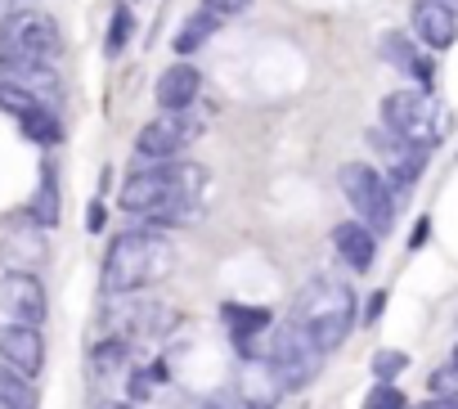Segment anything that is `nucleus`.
Segmentation results:
<instances>
[{
    "label": "nucleus",
    "instance_id": "34",
    "mask_svg": "<svg viewBox=\"0 0 458 409\" xmlns=\"http://www.w3.org/2000/svg\"><path fill=\"white\" fill-rule=\"evenodd\" d=\"M19 10H28V0H0V23H5L10 14H19Z\"/></svg>",
    "mask_w": 458,
    "mask_h": 409
},
{
    "label": "nucleus",
    "instance_id": "18",
    "mask_svg": "<svg viewBox=\"0 0 458 409\" xmlns=\"http://www.w3.org/2000/svg\"><path fill=\"white\" fill-rule=\"evenodd\" d=\"M28 217H32L41 230H55V226H59V175H55L50 162L41 166V184H37V193H32Z\"/></svg>",
    "mask_w": 458,
    "mask_h": 409
},
{
    "label": "nucleus",
    "instance_id": "16",
    "mask_svg": "<svg viewBox=\"0 0 458 409\" xmlns=\"http://www.w3.org/2000/svg\"><path fill=\"white\" fill-rule=\"evenodd\" d=\"M198 90H202V72L193 64H171L157 86H153V99L162 113H180V108H193L198 104Z\"/></svg>",
    "mask_w": 458,
    "mask_h": 409
},
{
    "label": "nucleus",
    "instance_id": "27",
    "mask_svg": "<svg viewBox=\"0 0 458 409\" xmlns=\"http://www.w3.org/2000/svg\"><path fill=\"white\" fill-rule=\"evenodd\" d=\"M364 409H409V396L395 382H373L364 396Z\"/></svg>",
    "mask_w": 458,
    "mask_h": 409
},
{
    "label": "nucleus",
    "instance_id": "20",
    "mask_svg": "<svg viewBox=\"0 0 458 409\" xmlns=\"http://www.w3.org/2000/svg\"><path fill=\"white\" fill-rule=\"evenodd\" d=\"M19 131H23L37 149H59V144H64V122H59L55 108H37V113L19 117Z\"/></svg>",
    "mask_w": 458,
    "mask_h": 409
},
{
    "label": "nucleus",
    "instance_id": "4",
    "mask_svg": "<svg viewBox=\"0 0 458 409\" xmlns=\"http://www.w3.org/2000/svg\"><path fill=\"white\" fill-rule=\"evenodd\" d=\"M337 184H342V198L351 202L355 221H364L377 239L395 230V208H400V202H395V193H391V184H386V175L377 166H369V162H342Z\"/></svg>",
    "mask_w": 458,
    "mask_h": 409
},
{
    "label": "nucleus",
    "instance_id": "19",
    "mask_svg": "<svg viewBox=\"0 0 458 409\" xmlns=\"http://www.w3.org/2000/svg\"><path fill=\"white\" fill-rule=\"evenodd\" d=\"M216 28H220V19L216 14H207V10H198V14H189L184 23H180V32H175V59H184V55H193V50H202L211 37H216Z\"/></svg>",
    "mask_w": 458,
    "mask_h": 409
},
{
    "label": "nucleus",
    "instance_id": "28",
    "mask_svg": "<svg viewBox=\"0 0 458 409\" xmlns=\"http://www.w3.org/2000/svg\"><path fill=\"white\" fill-rule=\"evenodd\" d=\"M427 391H431V396H458V360L440 364V369L427 378Z\"/></svg>",
    "mask_w": 458,
    "mask_h": 409
},
{
    "label": "nucleus",
    "instance_id": "32",
    "mask_svg": "<svg viewBox=\"0 0 458 409\" xmlns=\"http://www.w3.org/2000/svg\"><path fill=\"white\" fill-rule=\"evenodd\" d=\"M14 64H19V55L0 46V81H10V77H14Z\"/></svg>",
    "mask_w": 458,
    "mask_h": 409
},
{
    "label": "nucleus",
    "instance_id": "6",
    "mask_svg": "<svg viewBox=\"0 0 458 409\" xmlns=\"http://www.w3.org/2000/svg\"><path fill=\"white\" fill-rule=\"evenodd\" d=\"M207 117L193 108L180 113H157L153 122H144V131L135 135V166H153V162H175L198 135H202Z\"/></svg>",
    "mask_w": 458,
    "mask_h": 409
},
{
    "label": "nucleus",
    "instance_id": "24",
    "mask_svg": "<svg viewBox=\"0 0 458 409\" xmlns=\"http://www.w3.org/2000/svg\"><path fill=\"white\" fill-rule=\"evenodd\" d=\"M162 378H166V364H162V360H153L148 369L140 364V369L131 373V382H126V400H131V405H144V400L153 396V387H157Z\"/></svg>",
    "mask_w": 458,
    "mask_h": 409
},
{
    "label": "nucleus",
    "instance_id": "36",
    "mask_svg": "<svg viewBox=\"0 0 458 409\" xmlns=\"http://www.w3.org/2000/svg\"><path fill=\"white\" fill-rule=\"evenodd\" d=\"M104 409H135L131 400H113V405H104Z\"/></svg>",
    "mask_w": 458,
    "mask_h": 409
},
{
    "label": "nucleus",
    "instance_id": "12",
    "mask_svg": "<svg viewBox=\"0 0 458 409\" xmlns=\"http://www.w3.org/2000/svg\"><path fill=\"white\" fill-rule=\"evenodd\" d=\"M220 320H225L229 342H234V351H239L243 360H257L261 337L275 328V311H270V306H239V302H225V306H220Z\"/></svg>",
    "mask_w": 458,
    "mask_h": 409
},
{
    "label": "nucleus",
    "instance_id": "23",
    "mask_svg": "<svg viewBox=\"0 0 458 409\" xmlns=\"http://www.w3.org/2000/svg\"><path fill=\"white\" fill-rule=\"evenodd\" d=\"M37 108H50V104H41L32 90H23L19 81H0V113H10L14 122L19 117H28V113H37Z\"/></svg>",
    "mask_w": 458,
    "mask_h": 409
},
{
    "label": "nucleus",
    "instance_id": "39",
    "mask_svg": "<svg viewBox=\"0 0 458 409\" xmlns=\"http://www.w3.org/2000/svg\"><path fill=\"white\" fill-rule=\"evenodd\" d=\"M445 5H454V0H445Z\"/></svg>",
    "mask_w": 458,
    "mask_h": 409
},
{
    "label": "nucleus",
    "instance_id": "31",
    "mask_svg": "<svg viewBox=\"0 0 458 409\" xmlns=\"http://www.w3.org/2000/svg\"><path fill=\"white\" fill-rule=\"evenodd\" d=\"M382 311H386V293L377 288V293L369 297V306H364V324H377V320H382Z\"/></svg>",
    "mask_w": 458,
    "mask_h": 409
},
{
    "label": "nucleus",
    "instance_id": "30",
    "mask_svg": "<svg viewBox=\"0 0 458 409\" xmlns=\"http://www.w3.org/2000/svg\"><path fill=\"white\" fill-rule=\"evenodd\" d=\"M104 226H108V208H104V198H95L90 208H86V230L90 234H104Z\"/></svg>",
    "mask_w": 458,
    "mask_h": 409
},
{
    "label": "nucleus",
    "instance_id": "22",
    "mask_svg": "<svg viewBox=\"0 0 458 409\" xmlns=\"http://www.w3.org/2000/svg\"><path fill=\"white\" fill-rule=\"evenodd\" d=\"M126 355H131V342H126L122 333H108V337H99V342H95V351H90V369H95V378H108V373H117V369L126 364Z\"/></svg>",
    "mask_w": 458,
    "mask_h": 409
},
{
    "label": "nucleus",
    "instance_id": "3",
    "mask_svg": "<svg viewBox=\"0 0 458 409\" xmlns=\"http://www.w3.org/2000/svg\"><path fill=\"white\" fill-rule=\"evenodd\" d=\"M293 320L315 337V346L328 355L337 351L351 328H355V293L342 284V279H310L293 306Z\"/></svg>",
    "mask_w": 458,
    "mask_h": 409
},
{
    "label": "nucleus",
    "instance_id": "35",
    "mask_svg": "<svg viewBox=\"0 0 458 409\" xmlns=\"http://www.w3.org/2000/svg\"><path fill=\"white\" fill-rule=\"evenodd\" d=\"M422 409H458V396H431Z\"/></svg>",
    "mask_w": 458,
    "mask_h": 409
},
{
    "label": "nucleus",
    "instance_id": "11",
    "mask_svg": "<svg viewBox=\"0 0 458 409\" xmlns=\"http://www.w3.org/2000/svg\"><path fill=\"white\" fill-rule=\"evenodd\" d=\"M409 28H413V41L431 55H440L458 41V14H454V5H445V0H413Z\"/></svg>",
    "mask_w": 458,
    "mask_h": 409
},
{
    "label": "nucleus",
    "instance_id": "17",
    "mask_svg": "<svg viewBox=\"0 0 458 409\" xmlns=\"http://www.w3.org/2000/svg\"><path fill=\"white\" fill-rule=\"evenodd\" d=\"M333 248H337V257H342L355 275H369L373 261H377V234H373L364 221H342V226H333Z\"/></svg>",
    "mask_w": 458,
    "mask_h": 409
},
{
    "label": "nucleus",
    "instance_id": "8",
    "mask_svg": "<svg viewBox=\"0 0 458 409\" xmlns=\"http://www.w3.org/2000/svg\"><path fill=\"white\" fill-rule=\"evenodd\" d=\"M0 46L14 50L19 59H37V64H50L59 50H64V32L55 23V14L46 10H19L0 23Z\"/></svg>",
    "mask_w": 458,
    "mask_h": 409
},
{
    "label": "nucleus",
    "instance_id": "38",
    "mask_svg": "<svg viewBox=\"0 0 458 409\" xmlns=\"http://www.w3.org/2000/svg\"><path fill=\"white\" fill-rule=\"evenodd\" d=\"M454 360H458V346H454Z\"/></svg>",
    "mask_w": 458,
    "mask_h": 409
},
{
    "label": "nucleus",
    "instance_id": "10",
    "mask_svg": "<svg viewBox=\"0 0 458 409\" xmlns=\"http://www.w3.org/2000/svg\"><path fill=\"white\" fill-rule=\"evenodd\" d=\"M0 364L19 369L23 378H41L46 369V333L37 324H0Z\"/></svg>",
    "mask_w": 458,
    "mask_h": 409
},
{
    "label": "nucleus",
    "instance_id": "7",
    "mask_svg": "<svg viewBox=\"0 0 458 409\" xmlns=\"http://www.w3.org/2000/svg\"><path fill=\"white\" fill-rule=\"evenodd\" d=\"M266 360H270V369L284 378V387L288 391H297V387H306L319 369H324V351L315 346V337L288 315L279 328H270V346H266Z\"/></svg>",
    "mask_w": 458,
    "mask_h": 409
},
{
    "label": "nucleus",
    "instance_id": "2",
    "mask_svg": "<svg viewBox=\"0 0 458 409\" xmlns=\"http://www.w3.org/2000/svg\"><path fill=\"white\" fill-rule=\"evenodd\" d=\"M175 270V248L162 230L140 226V230H122L108 252H104V270H99V288L108 297H140L144 288L162 284Z\"/></svg>",
    "mask_w": 458,
    "mask_h": 409
},
{
    "label": "nucleus",
    "instance_id": "21",
    "mask_svg": "<svg viewBox=\"0 0 458 409\" xmlns=\"http://www.w3.org/2000/svg\"><path fill=\"white\" fill-rule=\"evenodd\" d=\"M0 409H37V387L19 369L0 364Z\"/></svg>",
    "mask_w": 458,
    "mask_h": 409
},
{
    "label": "nucleus",
    "instance_id": "37",
    "mask_svg": "<svg viewBox=\"0 0 458 409\" xmlns=\"http://www.w3.org/2000/svg\"><path fill=\"white\" fill-rule=\"evenodd\" d=\"M202 409H229V405H202Z\"/></svg>",
    "mask_w": 458,
    "mask_h": 409
},
{
    "label": "nucleus",
    "instance_id": "29",
    "mask_svg": "<svg viewBox=\"0 0 458 409\" xmlns=\"http://www.w3.org/2000/svg\"><path fill=\"white\" fill-rule=\"evenodd\" d=\"M252 5H257V0H202V10H207V14H216L220 23H225V19H239V14H248Z\"/></svg>",
    "mask_w": 458,
    "mask_h": 409
},
{
    "label": "nucleus",
    "instance_id": "14",
    "mask_svg": "<svg viewBox=\"0 0 458 409\" xmlns=\"http://www.w3.org/2000/svg\"><path fill=\"white\" fill-rule=\"evenodd\" d=\"M377 50H382V59L395 68V72H404V77H413V86L418 90H431V81H436V64H431V50H422L409 32H382V41H377Z\"/></svg>",
    "mask_w": 458,
    "mask_h": 409
},
{
    "label": "nucleus",
    "instance_id": "1",
    "mask_svg": "<svg viewBox=\"0 0 458 409\" xmlns=\"http://www.w3.org/2000/svg\"><path fill=\"white\" fill-rule=\"evenodd\" d=\"M202 198L207 171L198 162H153L131 171V180L117 193V208L153 230H175L202 212Z\"/></svg>",
    "mask_w": 458,
    "mask_h": 409
},
{
    "label": "nucleus",
    "instance_id": "5",
    "mask_svg": "<svg viewBox=\"0 0 458 409\" xmlns=\"http://www.w3.org/2000/svg\"><path fill=\"white\" fill-rule=\"evenodd\" d=\"M382 126L395 131L400 140L418 144V149H436L440 135H445V113L440 104L431 99V90H418V86H404V90H391L382 99Z\"/></svg>",
    "mask_w": 458,
    "mask_h": 409
},
{
    "label": "nucleus",
    "instance_id": "15",
    "mask_svg": "<svg viewBox=\"0 0 458 409\" xmlns=\"http://www.w3.org/2000/svg\"><path fill=\"white\" fill-rule=\"evenodd\" d=\"M288 396V387H284V378L270 369V360H243V369H239V400H243V409H279V400Z\"/></svg>",
    "mask_w": 458,
    "mask_h": 409
},
{
    "label": "nucleus",
    "instance_id": "9",
    "mask_svg": "<svg viewBox=\"0 0 458 409\" xmlns=\"http://www.w3.org/2000/svg\"><path fill=\"white\" fill-rule=\"evenodd\" d=\"M0 311L14 324H46L50 315V297H46V284L37 275H0Z\"/></svg>",
    "mask_w": 458,
    "mask_h": 409
},
{
    "label": "nucleus",
    "instance_id": "33",
    "mask_svg": "<svg viewBox=\"0 0 458 409\" xmlns=\"http://www.w3.org/2000/svg\"><path fill=\"white\" fill-rule=\"evenodd\" d=\"M427 230H431V217H422V221L413 226V234H409V248H422V243H427Z\"/></svg>",
    "mask_w": 458,
    "mask_h": 409
},
{
    "label": "nucleus",
    "instance_id": "13",
    "mask_svg": "<svg viewBox=\"0 0 458 409\" xmlns=\"http://www.w3.org/2000/svg\"><path fill=\"white\" fill-rule=\"evenodd\" d=\"M46 257H50V243L37 221H23L0 239V266H5V275H32Z\"/></svg>",
    "mask_w": 458,
    "mask_h": 409
},
{
    "label": "nucleus",
    "instance_id": "26",
    "mask_svg": "<svg viewBox=\"0 0 458 409\" xmlns=\"http://www.w3.org/2000/svg\"><path fill=\"white\" fill-rule=\"evenodd\" d=\"M369 369H373L377 382H395V378L409 369V355L395 351V346H382V351H373V364H369Z\"/></svg>",
    "mask_w": 458,
    "mask_h": 409
},
{
    "label": "nucleus",
    "instance_id": "25",
    "mask_svg": "<svg viewBox=\"0 0 458 409\" xmlns=\"http://www.w3.org/2000/svg\"><path fill=\"white\" fill-rule=\"evenodd\" d=\"M131 28H135V23H131V10H126V5H117V10H113V23H108V37H104V55H108V59H117V55L126 50Z\"/></svg>",
    "mask_w": 458,
    "mask_h": 409
}]
</instances>
